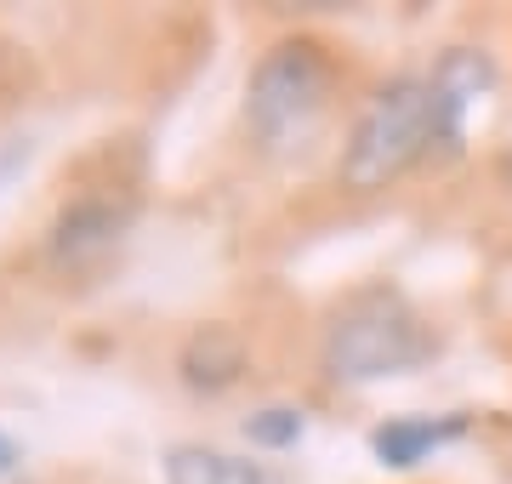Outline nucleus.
Returning <instances> with one entry per match:
<instances>
[{"mask_svg":"<svg viewBox=\"0 0 512 484\" xmlns=\"http://www.w3.org/2000/svg\"><path fill=\"white\" fill-rule=\"evenodd\" d=\"M18 75H23V52H18V46H12L6 35H0V92H6V86H12Z\"/></svg>","mask_w":512,"mask_h":484,"instance_id":"obj_10","label":"nucleus"},{"mask_svg":"<svg viewBox=\"0 0 512 484\" xmlns=\"http://www.w3.org/2000/svg\"><path fill=\"white\" fill-rule=\"evenodd\" d=\"M433 75V92H439V120H444V143L456 149L461 131H467V114L484 103V92H490V57H478L473 46H450V52L427 69Z\"/></svg>","mask_w":512,"mask_h":484,"instance_id":"obj_6","label":"nucleus"},{"mask_svg":"<svg viewBox=\"0 0 512 484\" xmlns=\"http://www.w3.org/2000/svg\"><path fill=\"white\" fill-rule=\"evenodd\" d=\"M302 433H308V416L296 405H262V410L245 416V439H251L256 450H296Z\"/></svg>","mask_w":512,"mask_h":484,"instance_id":"obj_9","label":"nucleus"},{"mask_svg":"<svg viewBox=\"0 0 512 484\" xmlns=\"http://www.w3.org/2000/svg\"><path fill=\"white\" fill-rule=\"evenodd\" d=\"M439 143H444V120H439L433 75H393L359 109L348 143H342V160H336V177L353 194H376V188L399 183L404 171L427 160Z\"/></svg>","mask_w":512,"mask_h":484,"instance_id":"obj_1","label":"nucleus"},{"mask_svg":"<svg viewBox=\"0 0 512 484\" xmlns=\"http://www.w3.org/2000/svg\"><path fill=\"white\" fill-rule=\"evenodd\" d=\"M461 433H467V416L450 410V416H393L382 428L370 433V450H376V462L382 467H421L433 450L456 445Z\"/></svg>","mask_w":512,"mask_h":484,"instance_id":"obj_7","label":"nucleus"},{"mask_svg":"<svg viewBox=\"0 0 512 484\" xmlns=\"http://www.w3.org/2000/svg\"><path fill=\"white\" fill-rule=\"evenodd\" d=\"M18 467H23V445H18L6 428H0V479H12Z\"/></svg>","mask_w":512,"mask_h":484,"instance_id":"obj_11","label":"nucleus"},{"mask_svg":"<svg viewBox=\"0 0 512 484\" xmlns=\"http://www.w3.org/2000/svg\"><path fill=\"white\" fill-rule=\"evenodd\" d=\"M427 359H433V331L399 291H359L348 308L330 314L325 342H319L325 376L348 382V388L410 376Z\"/></svg>","mask_w":512,"mask_h":484,"instance_id":"obj_2","label":"nucleus"},{"mask_svg":"<svg viewBox=\"0 0 512 484\" xmlns=\"http://www.w3.org/2000/svg\"><path fill=\"white\" fill-rule=\"evenodd\" d=\"M131 223H137V194L126 188H86L74 200L57 205V217L46 223V240H40V262L74 280V274H92L126 245Z\"/></svg>","mask_w":512,"mask_h":484,"instance_id":"obj_4","label":"nucleus"},{"mask_svg":"<svg viewBox=\"0 0 512 484\" xmlns=\"http://www.w3.org/2000/svg\"><path fill=\"white\" fill-rule=\"evenodd\" d=\"M251 371V348H245V336L234 325H194L183 336V348H177V376H183L188 393H205V399H217V393L239 388Z\"/></svg>","mask_w":512,"mask_h":484,"instance_id":"obj_5","label":"nucleus"},{"mask_svg":"<svg viewBox=\"0 0 512 484\" xmlns=\"http://www.w3.org/2000/svg\"><path fill=\"white\" fill-rule=\"evenodd\" d=\"M330 86H336V63L319 40H274L268 52L256 57L251 80H245V126L268 154L296 149L319 114L330 103Z\"/></svg>","mask_w":512,"mask_h":484,"instance_id":"obj_3","label":"nucleus"},{"mask_svg":"<svg viewBox=\"0 0 512 484\" xmlns=\"http://www.w3.org/2000/svg\"><path fill=\"white\" fill-rule=\"evenodd\" d=\"M160 473H165V484H274V473L262 462L217 450V445H171Z\"/></svg>","mask_w":512,"mask_h":484,"instance_id":"obj_8","label":"nucleus"}]
</instances>
